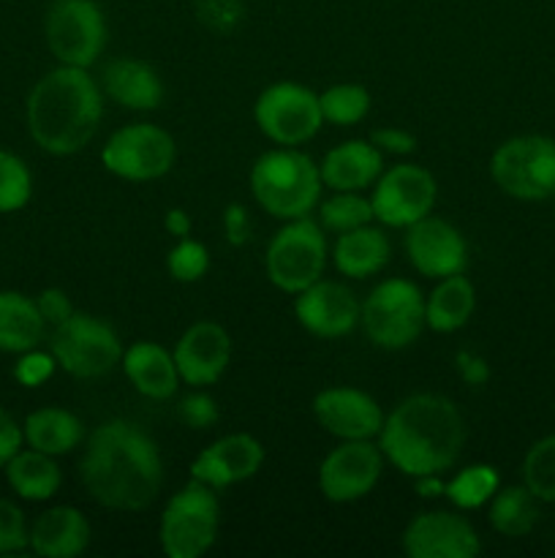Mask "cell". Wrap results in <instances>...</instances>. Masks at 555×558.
Here are the masks:
<instances>
[{
  "label": "cell",
  "mask_w": 555,
  "mask_h": 558,
  "mask_svg": "<svg viewBox=\"0 0 555 558\" xmlns=\"http://www.w3.org/2000/svg\"><path fill=\"white\" fill-rule=\"evenodd\" d=\"M79 480L96 505L118 512H141L161 494V452L139 425L109 420L87 436Z\"/></svg>",
  "instance_id": "1"
},
{
  "label": "cell",
  "mask_w": 555,
  "mask_h": 558,
  "mask_svg": "<svg viewBox=\"0 0 555 558\" xmlns=\"http://www.w3.org/2000/svg\"><path fill=\"white\" fill-rule=\"evenodd\" d=\"M386 463L406 477L444 474L466 445V420L441 392H414L384 417L375 436Z\"/></svg>",
  "instance_id": "2"
},
{
  "label": "cell",
  "mask_w": 555,
  "mask_h": 558,
  "mask_svg": "<svg viewBox=\"0 0 555 558\" xmlns=\"http://www.w3.org/2000/svg\"><path fill=\"white\" fill-rule=\"evenodd\" d=\"M103 90L90 69L60 65L33 85L25 104L30 140L49 156H76L98 134Z\"/></svg>",
  "instance_id": "3"
},
{
  "label": "cell",
  "mask_w": 555,
  "mask_h": 558,
  "mask_svg": "<svg viewBox=\"0 0 555 558\" xmlns=\"http://www.w3.org/2000/svg\"><path fill=\"white\" fill-rule=\"evenodd\" d=\"M250 194L267 216L278 221L305 218L321 202L319 163L299 147H281L261 153L248 174Z\"/></svg>",
  "instance_id": "4"
},
{
  "label": "cell",
  "mask_w": 555,
  "mask_h": 558,
  "mask_svg": "<svg viewBox=\"0 0 555 558\" xmlns=\"http://www.w3.org/2000/svg\"><path fill=\"white\" fill-rule=\"evenodd\" d=\"M221 501L210 485L190 480L169 496L158 521V545L166 558H201L215 545Z\"/></svg>",
  "instance_id": "5"
},
{
  "label": "cell",
  "mask_w": 555,
  "mask_h": 558,
  "mask_svg": "<svg viewBox=\"0 0 555 558\" xmlns=\"http://www.w3.org/2000/svg\"><path fill=\"white\" fill-rule=\"evenodd\" d=\"M359 327L373 347L400 352L417 343L424 325V294L408 278H384L362 300Z\"/></svg>",
  "instance_id": "6"
},
{
  "label": "cell",
  "mask_w": 555,
  "mask_h": 558,
  "mask_svg": "<svg viewBox=\"0 0 555 558\" xmlns=\"http://www.w3.org/2000/svg\"><path fill=\"white\" fill-rule=\"evenodd\" d=\"M330 245L324 229L316 218H294L272 234L264 251V272L275 289L286 294H299L324 278Z\"/></svg>",
  "instance_id": "7"
},
{
  "label": "cell",
  "mask_w": 555,
  "mask_h": 558,
  "mask_svg": "<svg viewBox=\"0 0 555 558\" xmlns=\"http://www.w3.org/2000/svg\"><path fill=\"white\" fill-rule=\"evenodd\" d=\"M49 352L74 379H101L118 368L125 349L109 322L74 311L63 325L52 327Z\"/></svg>",
  "instance_id": "8"
},
{
  "label": "cell",
  "mask_w": 555,
  "mask_h": 558,
  "mask_svg": "<svg viewBox=\"0 0 555 558\" xmlns=\"http://www.w3.org/2000/svg\"><path fill=\"white\" fill-rule=\"evenodd\" d=\"M490 178L511 199H550L555 196V140L520 134L501 142L490 156Z\"/></svg>",
  "instance_id": "9"
},
{
  "label": "cell",
  "mask_w": 555,
  "mask_h": 558,
  "mask_svg": "<svg viewBox=\"0 0 555 558\" xmlns=\"http://www.w3.org/2000/svg\"><path fill=\"white\" fill-rule=\"evenodd\" d=\"M177 145L156 123H128L114 131L101 147V163L109 174L128 183H152L172 172Z\"/></svg>",
  "instance_id": "10"
},
{
  "label": "cell",
  "mask_w": 555,
  "mask_h": 558,
  "mask_svg": "<svg viewBox=\"0 0 555 558\" xmlns=\"http://www.w3.org/2000/svg\"><path fill=\"white\" fill-rule=\"evenodd\" d=\"M254 120L261 134L281 147H299L324 125L319 93L299 82H272L254 104Z\"/></svg>",
  "instance_id": "11"
},
{
  "label": "cell",
  "mask_w": 555,
  "mask_h": 558,
  "mask_svg": "<svg viewBox=\"0 0 555 558\" xmlns=\"http://www.w3.org/2000/svg\"><path fill=\"white\" fill-rule=\"evenodd\" d=\"M44 38L60 65L92 69L107 47V20L96 0H54L44 20Z\"/></svg>",
  "instance_id": "12"
},
{
  "label": "cell",
  "mask_w": 555,
  "mask_h": 558,
  "mask_svg": "<svg viewBox=\"0 0 555 558\" xmlns=\"http://www.w3.org/2000/svg\"><path fill=\"white\" fill-rule=\"evenodd\" d=\"M439 199V183L419 163H395L384 169L370 189L373 218L381 227L406 229L430 216Z\"/></svg>",
  "instance_id": "13"
},
{
  "label": "cell",
  "mask_w": 555,
  "mask_h": 558,
  "mask_svg": "<svg viewBox=\"0 0 555 558\" xmlns=\"http://www.w3.org/2000/svg\"><path fill=\"white\" fill-rule=\"evenodd\" d=\"M384 452L375 439L341 441L319 463V490L332 505H354L373 494L384 472Z\"/></svg>",
  "instance_id": "14"
},
{
  "label": "cell",
  "mask_w": 555,
  "mask_h": 558,
  "mask_svg": "<svg viewBox=\"0 0 555 558\" xmlns=\"http://www.w3.org/2000/svg\"><path fill=\"white\" fill-rule=\"evenodd\" d=\"M403 554L408 558H477L482 539L466 515L452 510H424L403 529Z\"/></svg>",
  "instance_id": "15"
},
{
  "label": "cell",
  "mask_w": 555,
  "mask_h": 558,
  "mask_svg": "<svg viewBox=\"0 0 555 558\" xmlns=\"http://www.w3.org/2000/svg\"><path fill=\"white\" fill-rule=\"evenodd\" d=\"M403 248L414 270L433 281L466 272L468 267V243L460 229L433 213L406 227Z\"/></svg>",
  "instance_id": "16"
},
{
  "label": "cell",
  "mask_w": 555,
  "mask_h": 558,
  "mask_svg": "<svg viewBox=\"0 0 555 558\" xmlns=\"http://www.w3.org/2000/svg\"><path fill=\"white\" fill-rule=\"evenodd\" d=\"M359 311H362V300H357V294L341 281L319 278L308 289L294 294V316L299 327L324 341H335L357 330Z\"/></svg>",
  "instance_id": "17"
},
{
  "label": "cell",
  "mask_w": 555,
  "mask_h": 558,
  "mask_svg": "<svg viewBox=\"0 0 555 558\" xmlns=\"http://www.w3.org/2000/svg\"><path fill=\"white\" fill-rule=\"evenodd\" d=\"M310 409H313L316 423L337 441L375 439L386 417L381 403L370 392L346 385L324 387L316 392Z\"/></svg>",
  "instance_id": "18"
},
{
  "label": "cell",
  "mask_w": 555,
  "mask_h": 558,
  "mask_svg": "<svg viewBox=\"0 0 555 558\" xmlns=\"http://www.w3.org/2000/svg\"><path fill=\"white\" fill-rule=\"evenodd\" d=\"M232 336L212 319L194 322L174 343L180 379L190 387H212L232 363Z\"/></svg>",
  "instance_id": "19"
},
{
  "label": "cell",
  "mask_w": 555,
  "mask_h": 558,
  "mask_svg": "<svg viewBox=\"0 0 555 558\" xmlns=\"http://www.w3.org/2000/svg\"><path fill=\"white\" fill-rule=\"evenodd\" d=\"M264 466V445L250 434H226L212 441L190 463V480L210 485L212 490L248 483Z\"/></svg>",
  "instance_id": "20"
},
{
  "label": "cell",
  "mask_w": 555,
  "mask_h": 558,
  "mask_svg": "<svg viewBox=\"0 0 555 558\" xmlns=\"http://www.w3.org/2000/svg\"><path fill=\"white\" fill-rule=\"evenodd\" d=\"M103 96L131 112H152L163 104L166 87L161 74L139 58H114L103 65L98 80Z\"/></svg>",
  "instance_id": "21"
},
{
  "label": "cell",
  "mask_w": 555,
  "mask_h": 558,
  "mask_svg": "<svg viewBox=\"0 0 555 558\" xmlns=\"http://www.w3.org/2000/svg\"><path fill=\"white\" fill-rule=\"evenodd\" d=\"M125 379L141 398L169 401L180 387V371L174 354L158 341H134L120 360Z\"/></svg>",
  "instance_id": "22"
},
{
  "label": "cell",
  "mask_w": 555,
  "mask_h": 558,
  "mask_svg": "<svg viewBox=\"0 0 555 558\" xmlns=\"http://www.w3.org/2000/svg\"><path fill=\"white\" fill-rule=\"evenodd\" d=\"M321 183L330 191L373 189L384 172V153L370 140H348L326 150L319 163Z\"/></svg>",
  "instance_id": "23"
},
{
  "label": "cell",
  "mask_w": 555,
  "mask_h": 558,
  "mask_svg": "<svg viewBox=\"0 0 555 558\" xmlns=\"http://www.w3.org/2000/svg\"><path fill=\"white\" fill-rule=\"evenodd\" d=\"M90 537V521L71 505L49 507L30 523V550L44 558L82 556Z\"/></svg>",
  "instance_id": "24"
},
{
  "label": "cell",
  "mask_w": 555,
  "mask_h": 558,
  "mask_svg": "<svg viewBox=\"0 0 555 558\" xmlns=\"http://www.w3.org/2000/svg\"><path fill=\"white\" fill-rule=\"evenodd\" d=\"M330 256L341 276L351 278V281H365V278L379 276L390 265L392 245L384 229L365 223V227L337 234Z\"/></svg>",
  "instance_id": "25"
},
{
  "label": "cell",
  "mask_w": 555,
  "mask_h": 558,
  "mask_svg": "<svg viewBox=\"0 0 555 558\" xmlns=\"http://www.w3.org/2000/svg\"><path fill=\"white\" fill-rule=\"evenodd\" d=\"M473 311H477V287L466 272H455L439 278L430 298H424V325L433 332L449 336L471 322Z\"/></svg>",
  "instance_id": "26"
},
{
  "label": "cell",
  "mask_w": 555,
  "mask_h": 558,
  "mask_svg": "<svg viewBox=\"0 0 555 558\" xmlns=\"http://www.w3.org/2000/svg\"><path fill=\"white\" fill-rule=\"evenodd\" d=\"M25 445L47 456H69L85 439V425L74 412L63 407H41L30 412L22 423Z\"/></svg>",
  "instance_id": "27"
},
{
  "label": "cell",
  "mask_w": 555,
  "mask_h": 558,
  "mask_svg": "<svg viewBox=\"0 0 555 558\" xmlns=\"http://www.w3.org/2000/svg\"><path fill=\"white\" fill-rule=\"evenodd\" d=\"M47 336V322L36 298L3 289L0 292V352L22 354L36 349Z\"/></svg>",
  "instance_id": "28"
},
{
  "label": "cell",
  "mask_w": 555,
  "mask_h": 558,
  "mask_svg": "<svg viewBox=\"0 0 555 558\" xmlns=\"http://www.w3.org/2000/svg\"><path fill=\"white\" fill-rule=\"evenodd\" d=\"M5 483L20 499L25 501H49L63 485V472L58 466V458L38 452L33 447L20 450L3 466Z\"/></svg>",
  "instance_id": "29"
},
{
  "label": "cell",
  "mask_w": 555,
  "mask_h": 558,
  "mask_svg": "<svg viewBox=\"0 0 555 558\" xmlns=\"http://www.w3.org/2000/svg\"><path fill=\"white\" fill-rule=\"evenodd\" d=\"M542 501L526 485H504L488 501V521L506 539H520L536 529Z\"/></svg>",
  "instance_id": "30"
},
{
  "label": "cell",
  "mask_w": 555,
  "mask_h": 558,
  "mask_svg": "<svg viewBox=\"0 0 555 558\" xmlns=\"http://www.w3.org/2000/svg\"><path fill=\"white\" fill-rule=\"evenodd\" d=\"M498 488V469L490 466V463H473V466L460 469V472L446 483L444 496L457 507V510L468 512L479 510V507H488V501L493 499Z\"/></svg>",
  "instance_id": "31"
},
{
  "label": "cell",
  "mask_w": 555,
  "mask_h": 558,
  "mask_svg": "<svg viewBox=\"0 0 555 558\" xmlns=\"http://www.w3.org/2000/svg\"><path fill=\"white\" fill-rule=\"evenodd\" d=\"M316 213H319L321 229L335 234L375 221L370 196H365L362 191H332V196L319 202Z\"/></svg>",
  "instance_id": "32"
},
{
  "label": "cell",
  "mask_w": 555,
  "mask_h": 558,
  "mask_svg": "<svg viewBox=\"0 0 555 558\" xmlns=\"http://www.w3.org/2000/svg\"><path fill=\"white\" fill-rule=\"evenodd\" d=\"M324 123L332 125H357L370 112V93L357 82H337L319 96Z\"/></svg>",
  "instance_id": "33"
},
{
  "label": "cell",
  "mask_w": 555,
  "mask_h": 558,
  "mask_svg": "<svg viewBox=\"0 0 555 558\" xmlns=\"http://www.w3.org/2000/svg\"><path fill=\"white\" fill-rule=\"evenodd\" d=\"M522 485L542 505H555V434L542 436L522 458Z\"/></svg>",
  "instance_id": "34"
},
{
  "label": "cell",
  "mask_w": 555,
  "mask_h": 558,
  "mask_svg": "<svg viewBox=\"0 0 555 558\" xmlns=\"http://www.w3.org/2000/svg\"><path fill=\"white\" fill-rule=\"evenodd\" d=\"M33 174L16 153L0 150V213H16L30 202Z\"/></svg>",
  "instance_id": "35"
},
{
  "label": "cell",
  "mask_w": 555,
  "mask_h": 558,
  "mask_svg": "<svg viewBox=\"0 0 555 558\" xmlns=\"http://www.w3.org/2000/svg\"><path fill=\"white\" fill-rule=\"evenodd\" d=\"M166 270L169 276L177 283H196L207 276L210 270V251L201 240L180 238L177 243L172 245L166 256Z\"/></svg>",
  "instance_id": "36"
},
{
  "label": "cell",
  "mask_w": 555,
  "mask_h": 558,
  "mask_svg": "<svg viewBox=\"0 0 555 558\" xmlns=\"http://www.w3.org/2000/svg\"><path fill=\"white\" fill-rule=\"evenodd\" d=\"M196 20L218 36L237 31L245 14V0H194Z\"/></svg>",
  "instance_id": "37"
},
{
  "label": "cell",
  "mask_w": 555,
  "mask_h": 558,
  "mask_svg": "<svg viewBox=\"0 0 555 558\" xmlns=\"http://www.w3.org/2000/svg\"><path fill=\"white\" fill-rule=\"evenodd\" d=\"M27 548H30V526L25 512L11 499L0 496V556L22 554Z\"/></svg>",
  "instance_id": "38"
},
{
  "label": "cell",
  "mask_w": 555,
  "mask_h": 558,
  "mask_svg": "<svg viewBox=\"0 0 555 558\" xmlns=\"http://www.w3.org/2000/svg\"><path fill=\"white\" fill-rule=\"evenodd\" d=\"M177 417L185 428L205 430L218 423V403L215 398L207 396L205 387H194V392L177 403Z\"/></svg>",
  "instance_id": "39"
},
{
  "label": "cell",
  "mask_w": 555,
  "mask_h": 558,
  "mask_svg": "<svg viewBox=\"0 0 555 558\" xmlns=\"http://www.w3.org/2000/svg\"><path fill=\"white\" fill-rule=\"evenodd\" d=\"M58 371V360L52 357V352H41V349H30V352H22L20 360L14 365V379L22 387L33 390V387H41L44 381H49Z\"/></svg>",
  "instance_id": "40"
},
{
  "label": "cell",
  "mask_w": 555,
  "mask_h": 558,
  "mask_svg": "<svg viewBox=\"0 0 555 558\" xmlns=\"http://www.w3.org/2000/svg\"><path fill=\"white\" fill-rule=\"evenodd\" d=\"M368 140L373 142L384 156H411V153L417 150V136L406 129H397V125H381V129H373Z\"/></svg>",
  "instance_id": "41"
},
{
  "label": "cell",
  "mask_w": 555,
  "mask_h": 558,
  "mask_svg": "<svg viewBox=\"0 0 555 558\" xmlns=\"http://www.w3.org/2000/svg\"><path fill=\"white\" fill-rule=\"evenodd\" d=\"M36 305H38V311H41L47 327L63 325V322L69 319L71 314H74L71 298L63 292V289H58V287H49V289H44V292H38Z\"/></svg>",
  "instance_id": "42"
},
{
  "label": "cell",
  "mask_w": 555,
  "mask_h": 558,
  "mask_svg": "<svg viewBox=\"0 0 555 558\" xmlns=\"http://www.w3.org/2000/svg\"><path fill=\"white\" fill-rule=\"evenodd\" d=\"M221 223H223V238H226V243L234 245V248H243V245L250 240V213L248 207L239 205V202L226 205Z\"/></svg>",
  "instance_id": "43"
},
{
  "label": "cell",
  "mask_w": 555,
  "mask_h": 558,
  "mask_svg": "<svg viewBox=\"0 0 555 558\" xmlns=\"http://www.w3.org/2000/svg\"><path fill=\"white\" fill-rule=\"evenodd\" d=\"M455 371L468 387H482L490 381V365L482 354L471 352V349H460L455 354Z\"/></svg>",
  "instance_id": "44"
},
{
  "label": "cell",
  "mask_w": 555,
  "mask_h": 558,
  "mask_svg": "<svg viewBox=\"0 0 555 558\" xmlns=\"http://www.w3.org/2000/svg\"><path fill=\"white\" fill-rule=\"evenodd\" d=\"M25 445V434H22V425L0 407V469L16 456Z\"/></svg>",
  "instance_id": "45"
},
{
  "label": "cell",
  "mask_w": 555,
  "mask_h": 558,
  "mask_svg": "<svg viewBox=\"0 0 555 558\" xmlns=\"http://www.w3.org/2000/svg\"><path fill=\"white\" fill-rule=\"evenodd\" d=\"M163 227H166V232L172 234V238H188L190 229H194V221H190L188 213L183 210V207H172V210L163 216Z\"/></svg>",
  "instance_id": "46"
},
{
  "label": "cell",
  "mask_w": 555,
  "mask_h": 558,
  "mask_svg": "<svg viewBox=\"0 0 555 558\" xmlns=\"http://www.w3.org/2000/svg\"><path fill=\"white\" fill-rule=\"evenodd\" d=\"M414 488L422 499H435L446 490V483H441V474H424V477H414Z\"/></svg>",
  "instance_id": "47"
}]
</instances>
